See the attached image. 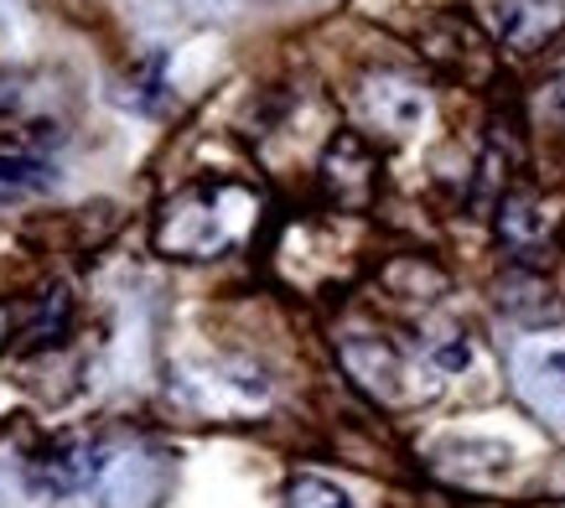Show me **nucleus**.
<instances>
[{
  "instance_id": "obj_1",
  "label": "nucleus",
  "mask_w": 565,
  "mask_h": 508,
  "mask_svg": "<svg viewBox=\"0 0 565 508\" xmlns=\"http://www.w3.org/2000/svg\"><path fill=\"white\" fill-rule=\"evenodd\" d=\"M265 198L259 187L239 177H207V182L182 187L177 198L161 203L156 213V254L167 260H223V254L244 250L259 229Z\"/></svg>"
},
{
  "instance_id": "obj_2",
  "label": "nucleus",
  "mask_w": 565,
  "mask_h": 508,
  "mask_svg": "<svg viewBox=\"0 0 565 508\" xmlns=\"http://www.w3.org/2000/svg\"><path fill=\"white\" fill-rule=\"evenodd\" d=\"M338 358H343L348 379H353V384H359L369 400H379V405H411V400H415L411 358L399 353L390 338L353 332V338L338 342Z\"/></svg>"
},
{
  "instance_id": "obj_3",
  "label": "nucleus",
  "mask_w": 565,
  "mask_h": 508,
  "mask_svg": "<svg viewBox=\"0 0 565 508\" xmlns=\"http://www.w3.org/2000/svg\"><path fill=\"white\" fill-rule=\"evenodd\" d=\"M26 477H32L36 493L47 498H78L104 477V457L99 446L84 436H57L52 446H42L32 462H26Z\"/></svg>"
},
{
  "instance_id": "obj_4",
  "label": "nucleus",
  "mask_w": 565,
  "mask_h": 508,
  "mask_svg": "<svg viewBox=\"0 0 565 508\" xmlns=\"http://www.w3.org/2000/svg\"><path fill=\"white\" fill-rule=\"evenodd\" d=\"M322 187H327V198L338 208H348V213H363V208L374 203L379 161L369 151V140L353 136V130H343V136L332 140L322 156Z\"/></svg>"
},
{
  "instance_id": "obj_5",
  "label": "nucleus",
  "mask_w": 565,
  "mask_h": 508,
  "mask_svg": "<svg viewBox=\"0 0 565 508\" xmlns=\"http://www.w3.org/2000/svg\"><path fill=\"white\" fill-rule=\"evenodd\" d=\"M565 32V0H498V36L509 52H545Z\"/></svg>"
},
{
  "instance_id": "obj_6",
  "label": "nucleus",
  "mask_w": 565,
  "mask_h": 508,
  "mask_svg": "<svg viewBox=\"0 0 565 508\" xmlns=\"http://www.w3.org/2000/svg\"><path fill=\"white\" fill-rule=\"evenodd\" d=\"M498 234H503L509 250H540L555 234V219L545 213V203L534 192H509L503 208H498Z\"/></svg>"
},
{
  "instance_id": "obj_7",
  "label": "nucleus",
  "mask_w": 565,
  "mask_h": 508,
  "mask_svg": "<svg viewBox=\"0 0 565 508\" xmlns=\"http://www.w3.org/2000/svg\"><path fill=\"white\" fill-rule=\"evenodd\" d=\"M363 104H369V115H374L384 130H394V136L415 130V119L426 115L420 88L405 84V78H374V84L363 88Z\"/></svg>"
},
{
  "instance_id": "obj_8",
  "label": "nucleus",
  "mask_w": 565,
  "mask_h": 508,
  "mask_svg": "<svg viewBox=\"0 0 565 508\" xmlns=\"http://www.w3.org/2000/svg\"><path fill=\"white\" fill-rule=\"evenodd\" d=\"M68 317H73V296H68V286L42 290V296L32 301V311H26L21 332H17V353H36V348L57 342L63 332H68Z\"/></svg>"
},
{
  "instance_id": "obj_9",
  "label": "nucleus",
  "mask_w": 565,
  "mask_h": 508,
  "mask_svg": "<svg viewBox=\"0 0 565 508\" xmlns=\"http://www.w3.org/2000/svg\"><path fill=\"white\" fill-rule=\"evenodd\" d=\"M384 286H390V296H405V301H436L446 290V271H436L420 254H399L384 265Z\"/></svg>"
},
{
  "instance_id": "obj_10",
  "label": "nucleus",
  "mask_w": 565,
  "mask_h": 508,
  "mask_svg": "<svg viewBox=\"0 0 565 508\" xmlns=\"http://www.w3.org/2000/svg\"><path fill=\"white\" fill-rule=\"evenodd\" d=\"M286 508H353V498L317 473H296L286 483Z\"/></svg>"
},
{
  "instance_id": "obj_11",
  "label": "nucleus",
  "mask_w": 565,
  "mask_h": 508,
  "mask_svg": "<svg viewBox=\"0 0 565 508\" xmlns=\"http://www.w3.org/2000/svg\"><path fill=\"white\" fill-rule=\"evenodd\" d=\"M545 115H550V119H561V125H565V63L555 68V78L545 84Z\"/></svg>"
},
{
  "instance_id": "obj_12",
  "label": "nucleus",
  "mask_w": 565,
  "mask_h": 508,
  "mask_svg": "<svg viewBox=\"0 0 565 508\" xmlns=\"http://www.w3.org/2000/svg\"><path fill=\"white\" fill-rule=\"evenodd\" d=\"M11 99H17V94H11V88H6V78H0V109H11Z\"/></svg>"
},
{
  "instance_id": "obj_13",
  "label": "nucleus",
  "mask_w": 565,
  "mask_h": 508,
  "mask_svg": "<svg viewBox=\"0 0 565 508\" xmlns=\"http://www.w3.org/2000/svg\"><path fill=\"white\" fill-rule=\"evenodd\" d=\"M550 369H555V373H565V353H555V358H550Z\"/></svg>"
},
{
  "instance_id": "obj_14",
  "label": "nucleus",
  "mask_w": 565,
  "mask_h": 508,
  "mask_svg": "<svg viewBox=\"0 0 565 508\" xmlns=\"http://www.w3.org/2000/svg\"><path fill=\"white\" fill-rule=\"evenodd\" d=\"M0 348H6V311H0Z\"/></svg>"
}]
</instances>
